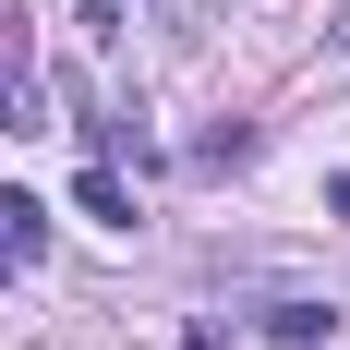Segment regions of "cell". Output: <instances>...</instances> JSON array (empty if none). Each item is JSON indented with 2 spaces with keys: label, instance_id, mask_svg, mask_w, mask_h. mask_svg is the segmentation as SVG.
<instances>
[{
  "label": "cell",
  "instance_id": "5b68a950",
  "mask_svg": "<svg viewBox=\"0 0 350 350\" xmlns=\"http://www.w3.org/2000/svg\"><path fill=\"white\" fill-rule=\"evenodd\" d=\"M36 230H49V206H36V193H0V242L36 254Z\"/></svg>",
  "mask_w": 350,
  "mask_h": 350
},
{
  "label": "cell",
  "instance_id": "3957f363",
  "mask_svg": "<svg viewBox=\"0 0 350 350\" xmlns=\"http://www.w3.org/2000/svg\"><path fill=\"white\" fill-rule=\"evenodd\" d=\"M72 217H97V230H133V181L109 170V157H85V170H72Z\"/></svg>",
  "mask_w": 350,
  "mask_h": 350
},
{
  "label": "cell",
  "instance_id": "ba28073f",
  "mask_svg": "<svg viewBox=\"0 0 350 350\" xmlns=\"http://www.w3.org/2000/svg\"><path fill=\"white\" fill-rule=\"evenodd\" d=\"M12 266H25V254H12V242H0V278H12Z\"/></svg>",
  "mask_w": 350,
  "mask_h": 350
},
{
  "label": "cell",
  "instance_id": "277c9868",
  "mask_svg": "<svg viewBox=\"0 0 350 350\" xmlns=\"http://www.w3.org/2000/svg\"><path fill=\"white\" fill-rule=\"evenodd\" d=\"M242 157H254V121H217V133L193 145V170H242Z\"/></svg>",
  "mask_w": 350,
  "mask_h": 350
},
{
  "label": "cell",
  "instance_id": "6da1fadb",
  "mask_svg": "<svg viewBox=\"0 0 350 350\" xmlns=\"http://www.w3.org/2000/svg\"><path fill=\"white\" fill-rule=\"evenodd\" d=\"M254 326H266V338H278V350H326V338H338V314H326L314 290H278V302H266V314H254Z\"/></svg>",
  "mask_w": 350,
  "mask_h": 350
},
{
  "label": "cell",
  "instance_id": "8992f818",
  "mask_svg": "<svg viewBox=\"0 0 350 350\" xmlns=\"http://www.w3.org/2000/svg\"><path fill=\"white\" fill-rule=\"evenodd\" d=\"M181 350H230V338H217V326H181Z\"/></svg>",
  "mask_w": 350,
  "mask_h": 350
},
{
  "label": "cell",
  "instance_id": "7a4b0ae2",
  "mask_svg": "<svg viewBox=\"0 0 350 350\" xmlns=\"http://www.w3.org/2000/svg\"><path fill=\"white\" fill-rule=\"evenodd\" d=\"M0 133H49V121H36V36L0 49Z\"/></svg>",
  "mask_w": 350,
  "mask_h": 350
},
{
  "label": "cell",
  "instance_id": "52a82bcc",
  "mask_svg": "<svg viewBox=\"0 0 350 350\" xmlns=\"http://www.w3.org/2000/svg\"><path fill=\"white\" fill-rule=\"evenodd\" d=\"M326 217H350V170H338V181H326Z\"/></svg>",
  "mask_w": 350,
  "mask_h": 350
}]
</instances>
